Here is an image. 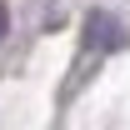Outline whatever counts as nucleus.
I'll return each mask as SVG.
<instances>
[{
	"instance_id": "nucleus-1",
	"label": "nucleus",
	"mask_w": 130,
	"mask_h": 130,
	"mask_svg": "<svg viewBox=\"0 0 130 130\" xmlns=\"http://www.w3.org/2000/svg\"><path fill=\"white\" fill-rule=\"evenodd\" d=\"M85 40H90L95 50H115L120 45V25H115L110 15H90L85 20Z\"/></svg>"
},
{
	"instance_id": "nucleus-2",
	"label": "nucleus",
	"mask_w": 130,
	"mask_h": 130,
	"mask_svg": "<svg viewBox=\"0 0 130 130\" xmlns=\"http://www.w3.org/2000/svg\"><path fill=\"white\" fill-rule=\"evenodd\" d=\"M0 35H5V10H0Z\"/></svg>"
}]
</instances>
